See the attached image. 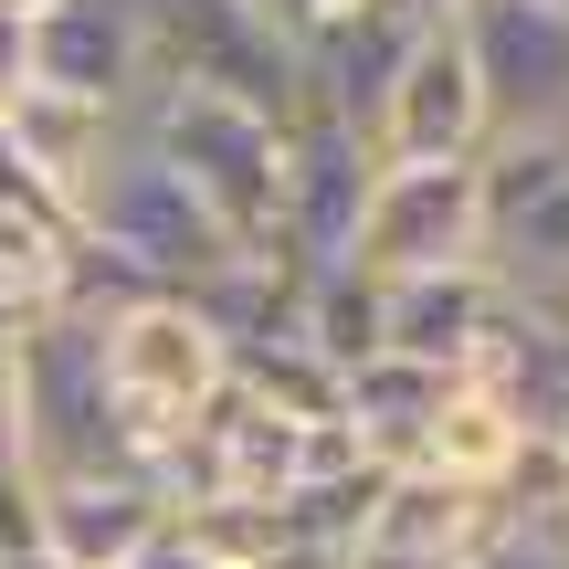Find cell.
<instances>
[{
    "label": "cell",
    "mask_w": 569,
    "mask_h": 569,
    "mask_svg": "<svg viewBox=\"0 0 569 569\" xmlns=\"http://www.w3.org/2000/svg\"><path fill=\"white\" fill-rule=\"evenodd\" d=\"M96 359H106V401L138 465H159L232 380V338L201 317L190 296H117L96 306Z\"/></svg>",
    "instance_id": "obj_1"
},
{
    "label": "cell",
    "mask_w": 569,
    "mask_h": 569,
    "mask_svg": "<svg viewBox=\"0 0 569 569\" xmlns=\"http://www.w3.org/2000/svg\"><path fill=\"white\" fill-rule=\"evenodd\" d=\"M127 138L159 148V159L190 180V201H201L243 253H274L284 117H264V106H232V96H201V84H148V96L127 106Z\"/></svg>",
    "instance_id": "obj_2"
},
{
    "label": "cell",
    "mask_w": 569,
    "mask_h": 569,
    "mask_svg": "<svg viewBox=\"0 0 569 569\" xmlns=\"http://www.w3.org/2000/svg\"><path fill=\"white\" fill-rule=\"evenodd\" d=\"M11 453L32 465V486H74V475H127L117 401H106L96 359V306H63L42 338L11 348Z\"/></svg>",
    "instance_id": "obj_3"
},
{
    "label": "cell",
    "mask_w": 569,
    "mask_h": 569,
    "mask_svg": "<svg viewBox=\"0 0 569 569\" xmlns=\"http://www.w3.org/2000/svg\"><path fill=\"white\" fill-rule=\"evenodd\" d=\"M359 274H443V264H486V180L475 159H380L359 211Z\"/></svg>",
    "instance_id": "obj_4"
},
{
    "label": "cell",
    "mask_w": 569,
    "mask_h": 569,
    "mask_svg": "<svg viewBox=\"0 0 569 569\" xmlns=\"http://www.w3.org/2000/svg\"><path fill=\"white\" fill-rule=\"evenodd\" d=\"M369 180H380L369 127L338 117V106H296V117H284V180H274V253L296 274L348 264L359 211H369Z\"/></svg>",
    "instance_id": "obj_5"
},
{
    "label": "cell",
    "mask_w": 569,
    "mask_h": 569,
    "mask_svg": "<svg viewBox=\"0 0 569 569\" xmlns=\"http://www.w3.org/2000/svg\"><path fill=\"white\" fill-rule=\"evenodd\" d=\"M496 138H569V11L549 0H453Z\"/></svg>",
    "instance_id": "obj_6"
},
{
    "label": "cell",
    "mask_w": 569,
    "mask_h": 569,
    "mask_svg": "<svg viewBox=\"0 0 569 569\" xmlns=\"http://www.w3.org/2000/svg\"><path fill=\"white\" fill-rule=\"evenodd\" d=\"M486 84H475V53L465 32H422L401 53V74L380 84V106H369V148L380 159H486Z\"/></svg>",
    "instance_id": "obj_7"
},
{
    "label": "cell",
    "mask_w": 569,
    "mask_h": 569,
    "mask_svg": "<svg viewBox=\"0 0 569 569\" xmlns=\"http://www.w3.org/2000/svg\"><path fill=\"white\" fill-rule=\"evenodd\" d=\"M507 317H517V296L486 264L390 274L380 284V348H390V359H422V369H453V380L496 348V327H507Z\"/></svg>",
    "instance_id": "obj_8"
},
{
    "label": "cell",
    "mask_w": 569,
    "mask_h": 569,
    "mask_svg": "<svg viewBox=\"0 0 569 569\" xmlns=\"http://www.w3.org/2000/svg\"><path fill=\"white\" fill-rule=\"evenodd\" d=\"M0 138H11V159H21V180L42 190V201L74 222L84 211V190L106 180V159L127 148V117L117 106H96V96H53V84H21L11 106H0Z\"/></svg>",
    "instance_id": "obj_9"
},
{
    "label": "cell",
    "mask_w": 569,
    "mask_h": 569,
    "mask_svg": "<svg viewBox=\"0 0 569 569\" xmlns=\"http://www.w3.org/2000/svg\"><path fill=\"white\" fill-rule=\"evenodd\" d=\"M32 84L53 96H96V106H138L148 96V42L127 0H63V11L32 21Z\"/></svg>",
    "instance_id": "obj_10"
},
{
    "label": "cell",
    "mask_w": 569,
    "mask_h": 569,
    "mask_svg": "<svg viewBox=\"0 0 569 569\" xmlns=\"http://www.w3.org/2000/svg\"><path fill=\"white\" fill-rule=\"evenodd\" d=\"M159 528H169V496H159V475H148V465L42 486V549H53L63 569H127Z\"/></svg>",
    "instance_id": "obj_11"
},
{
    "label": "cell",
    "mask_w": 569,
    "mask_h": 569,
    "mask_svg": "<svg viewBox=\"0 0 569 569\" xmlns=\"http://www.w3.org/2000/svg\"><path fill=\"white\" fill-rule=\"evenodd\" d=\"M528 432H538V422H528V401L465 369V380L443 390V411H432V432L411 443V465H422V475H443V486H465V496H496Z\"/></svg>",
    "instance_id": "obj_12"
},
{
    "label": "cell",
    "mask_w": 569,
    "mask_h": 569,
    "mask_svg": "<svg viewBox=\"0 0 569 569\" xmlns=\"http://www.w3.org/2000/svg\"><path fill=\"white\" fill-rule=\"evenodd\" d=\"M74 284H84L74 222H63V211H21V201H0V348L42 338V327L74 306Z\"/></svg>",
    "instance_id": "obj_13"
},
{
    "label": "cell",
    "mask_w": 569,
    "mask_h": 569,
    "mask_svg": "<svg viewBox=\"0 0 569 569\" xmlns=\"http://www.w3.org/2000/svg\"><path fill=\"white\" fill-rule=\"evenodd\" d=\"M443 390H453V369H422V359H359L348 369V390H338V422L359 432V453L369 465H411V443L432 432V411H443Z\"/></svg>",
    "instance_id": "obj_14"
},
{
    "label": "cell",
    "mask_w": 569,
    "mask_h": 569,
    "mask_svg": "<svg viewBox=\"0 0 569 569\" xmlns=\"http://www.w3.org/2000/svg\"><path fill=\"white\" fill-rule=\"evenodd\" d=\"M11 549H42V486L21 453H0V559Z\"/></svg>",
    "instance_id": "obj_15"
},
{
    "label": "cell",
    "mask_w": 569,
    "mask_h": 569,
    "mask_svg": "<svg viewBox=\"0 0 569 569\" xmlns=\"http://www.w3.org/2000/svg\"><path fill=\"white\" fill-rule=\"evenodd\" d=\"M465 569H569V559H559L538 528H507V538H486V549H475Z\"/></svg>",
    "instance_id": "obj_16"
},
{
    "label": "cell",
    "mask_w": 569,
    "mask_h": 569,
    "mask_svg": "<svg viewBox=\"0 0 569 569\" xmlns=\"http://www.w3.org/2000/svg\"><path fill=\"white\" fill-rule=\"evenodd\" d=\"M32 84V11H0V106Z\"/></svg>",
    "instance_id": "obj_17"
},
{
    "label": "cell",
    "mask_w": 569,
    "mask_h": 569,
    "mask_svg": "<svg viewBox=\"0 0 569 569\" xmlns=\"http://www.w3.org/2000/svg\"><path fill=\"white\" fill-rule=\"evenodd\" d=\"M0 453H11V348H0Z\"/></svg>",
    "instance_id": "obj_18"
},
{
    "label": "cell",
    "mask_w": 569,
    "mask_h": 569,
    "mask_svg": "<svg viewBox=\"0 0 569 569\" xmlns=\"http://www.w3.org/2000/svg\"><path fill=\"white\" fill-rule=\"evenodd\" d=\"M0 569H63L53 549H11V559H0Z\"/></svg>",
    "instance_id": "obj_19"
},
{
    "label": "cell",
    "mask_w": 569,
    "mask_h": 569,
    "mask_svg": "<svg viewBox=\"0 0 569 569\" xmlns=\"http://www.w3.org/2000/svg\"><path fill=\"white\" fill-rule=\"evenodd\" d=\"M538 538H549V549H559V559H569V507H559V517H549V528H538Z\"/></svg>",
    "instance_id": "obj_20"
},
{
    "label": "cell",
    "mask_w": 569,
    "mask_h": 569,
    "mask_svg": "<svg viewBox=\"0 0 569 569\" xmlns=\"http://www.w3.org/2000/svg\"><path fill=\"white\" fill-rule=\"evenodd\" d=\"M0 11H32V21H42V11H63V0H0Z\"/></svg>",
    "instance_id": "obj_21"
},
{
    "label": "cell",
    "mask_w": 569,
    "mask_h": 569,
    "mask_svg": "<svg viewBox=\"0 0 569 569\" xmlns=\"http://www.w3.org/2000/svg\"><path fill=\"white\" fill-rule=\"evenodd\" d=\"M549 11H569V0H549Z\"/></svg>",
    "instance_id": "obj_22"
},
{
    "label": "cell",
    "mask_w": 569,
    "mask_h": 569,
    "mask_svg": "<svg viewBox=\"0 0 569 569\" xmlns=\"http://www.w3.org/2000/svg\"><path fill=\"white\" fill-rule=\"evenodd\" d=\"M559 443H569V432H559Z\"/></svg>",
    "instance_id": "obj_23"
}]
</instances>
